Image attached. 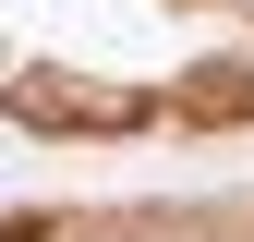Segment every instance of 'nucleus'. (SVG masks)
I'll return each instance as SVG.
<instances>
[{"label":"nucleus","instance_id":"f257e3e1","mask_svg":"<svg viewBox=\"0 0 254 242\" xmlns=\"http://www.w3.org/2000/svg\"><path fill=\"white\" fill-rule=\"evenodd\" d=\"M12 121H37V133H121V121H145L133 97H73V85H12Z\"/></svg>","mask_w":254,"mask_h":242},{"label":"nucleus","instance_id":"f03ea898","mask_svg":"<svg viewBox=\"0 0 254 242\" xmlns=\"http://www.w3.org/2000/svg\"><path fill=\"white\" fill-rule=\"evenodd\" d=\"M182 121H194V133H242L254 121V60H206V73L182 85Z\"/></svg>","mask_w":254,"mask_h":242},{"label":"nucleus","instance_id":"7ed1b4c3","mask_svg":"<svg viewBox=\"0 0 254 242\" xmlns=\"http://www.w3.org/2000/svg\"><path fill=\"white\" fill-rule=\"evenodd\" d=\"M0 242H61V218H0Z\"/></svg>","mask_w":254,"mask_h":242}]
</instances>
